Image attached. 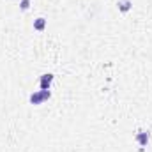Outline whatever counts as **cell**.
Listing matches in <instances>:
<instances>
[{"label": "cell", "instance_id": "obj_1", "mask_svg": "<svg viewBox=\"0 0 152 152\" xmlns=\"http://www.w3.org/2000/svg\"><path fill=\"white\" fill-rule=\"evenodd\" d=\"M51 97V92L50 90H36V92H32L30 94V97H28V101H30V104H42L44 101H48Z\"/></svg>", "mask_w": 152, "mask_h": 152}, {"label": "cell", "instance_id": "obj_2", "mask_svg": "<svg viewBox=\"0 0 152 152\" xmlns=\"http://www.w3.org/2000/svg\"><path fill=\"white\" fill-rule=\"evenodd\" d=\"M51 83H53V75L51 73L41 75V78H39V90H50Z\"/></svg>", "mask_w": 152, "mask_h": 152}, {"label": "cell", "instance_id": "obj_3", "mask_svg": "<svg viewBox=\"0 0 152 152\" xmlns=\"http://www.w3.org/2000/svg\"><path fill=\"white\" fill-rule=\"evenodd\" d=\"M149 140H151V133H149V131H140V133L136 134V142H138L142 147H147Z\"/></svg>", "mask_w": 152, "mask_h": 152}, {"label": "cell", "instance_id": "obj_4", "mask_svg": "<svg viewBox=\"0 0 152 152\" xmlns=\"http://www.w3.org/2000/svg\"><path fill=\"white\" fill-rule=\"evenodd\" d=\"M117 7H118L120 12H127V11L133 9V2L131 0H118L117 2Z\"/></svg>", "mask_w": 152, "mask_h": 152}, {"label": "cell", "instance_id": "obj_5", "mask_svg": "<svg viewBox=\"0 0 152 152\" xmlns=\"http://www.w3.org/2000/svg\"><path fill=\"white\" fill-rule=\"evenodd\" d=\"M44 28H46V18H37V20H34V30L42 32Z\"/></svg>", "mask_w": 152, "mask_h": 152}, {"label": "cell", "instance_id": "obj_6", "mask_svg": "<svg viewBox=\"0 0 152 152\" xmlns=\"http://www.w3.org/2000/svg\"><path fill=\"white\" fill-rule=\"evenodd\" d=\"M30 7V0H20V9L21 11H28Z\"/></svg>", "mask_w": 152, "mask_h": 152}]
</instances>
